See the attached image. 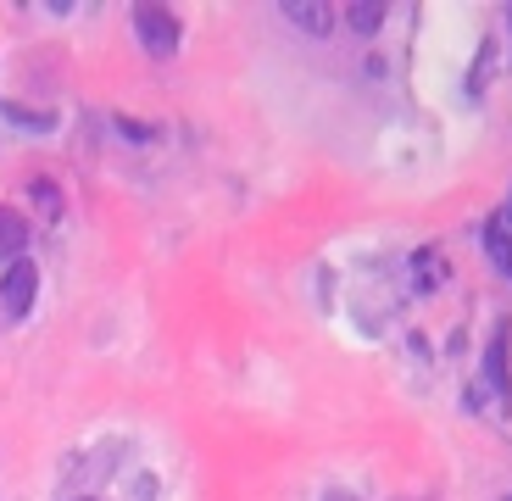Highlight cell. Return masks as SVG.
Returning <instances> with one entry per match:
<instances>
[{
    "mask_svg": "<svg viewBox=\"0 0 512 501\" xmlns=\"http://www.w3.org/2000/svg\"><path fill=\"white\" fill-rule=\"evenodd\" d=\"M128 23H134V39H140V51L151 56V62H173L184 45V23L173 6H162V0H140L134 12H128Z\"/></svg>",
    "mask_w": 512,
    "mask_h": 501,
    "instance_id": "cell-1",
    "label": "cell"
},
{
    "mask_svg": "<svg viewBox=\"0 0 512 501\" xmlns=\"http://www.w3.org/2000/svg\"><path fill=\"white\" fill-rule=\"evenodd\" d=\"M474 385H479V396H485L496 412H507V407H512V323H507V318H501L496 329H490Z\"/></svg>",
    "mask_w": 512,
    "mask_h": 501,
    "instance_id": "cell-2",
    "label": "cell"
},
{
    "mask_svg": "<svg viewBox=\"0 0 512 501\" xmlns=\"http://www.w3.org/2000/svg\"><path fill=\"white\" fill-rule=\"evenodd\" d=\"M39 301V262L34 257H17L0 268V318L6 323H23Z\"/></svg>",
    "mask_w": 512,
    "mask_h": 501,
    "instance_id": "cell-3",
    "label": "cell"
},
{
    "mask_svg": "<svg viewBox=\"0 0 512 501\" xmlns=\"http://www.w3.org/2000/svg\"><path fill=\"white\" fill-rule=\"evenodd\" d=\"M479 240H485V262L501 273V279H512V229L501 223V212H490L485 223H479Z\"/></svg>",
    "mask_w": 512,
    "mask_h": 501,
    "instance_id": "cell-4",
    "label": "cell"
},
{
    "mask_svg": "<svg viewBox=\"0 0 512 501\" xmlns=\"http://www.w3.org/2000/svg\"><path fill=\"white\" fill-rule=\"evenodd\" d=\"M279 17H290V23L301 28V34H312V39H329V34H334V6H312V0H284Z\"/></svg>",
    "mask_w": 512,
    "mask_h": 501,
    "instance_id": "cell-5",
    "label": "cell"
},
{
    "mask_svg": "<svg viewBox=\"0 0 512 501\" xmlns=\"http://www.w3.org/2000/svg\"><path fill=\"white\" fill-rule=\"evenodd\" d=\"M17 257H28V223L17 218L12 206H0V268Z\"/></svg>",
    "mask_w": 512,
    "mask_h": 501,
    "instance_id": "cell-6",
    "label": "cell"
},
{
    "mask_svg": "<svg viewBox=\"0 0 512 501\" xmlns=\"http://www.w3.org/2000/svg\"><path fill=\"white\" fill-rule=\"evenodd\" d=\"M496 51H501V34H485L479 39V51H474V73H468V95H485V84H490V73H496Z\"/></svg>",
    "mask_w": 512,
    "mask_h": 501,
    "instance_id": "cell-7",
    "label": "cell"
},
{
    "mask_svg": "<svg viewBox=\"0 0 512 501\" xmlns=\"http://www.w3.org/2000/svg\"><path fill=\"white\" fill-rule=\"evenodd\" d=\"M384 17H390V6L384 0H357V6H346V23H351V34H362V39H373L384 28Z\"/></svg>",
    "mask_w": 512,
    "mask_h": 501,
    "instance_id": "cell-8",
    "label": "cell"
},
{
    "mask_svg": "<svg viewBox=\"0 0 512 501\" xmlns=\"http://www.w3.org/2000/svg\"><path fill=\"white\" fill-rule=\"evenodd\" d=\"M412 268H418V296H435L440 284H446V262H440L435 245H423L418 257H412Z\"/></svg>",
    "mask_w": 512,
    "mask_h": 501,
    "instance_id": "cell-9",
    "label": "cell"
},
{
    "mask_svg": "<svg viewBox=\"0 0 512 501\" xmlns=\"http://www.w3.org/2000/svg\"><path fill=\"white\" fill-rule=\"evenodd\" d=\"M0 117L12 129H28V134H51L56 129V112H34V106H0Z\"/></svg>",
    "mask_w": 512,
    "mask_h": 501,
    "instance_id": "cell-10",
    "label": "cell"
},
{
    "mask_svg": "<svg viewBox=\"0 0 512 501\" xmlns=\"http://www.w3.org/2000/svg\"><path fill=\"white\" fill-rule=\"evenodd\" d=\"M28 195H34V201L45 206V212H62V190H56L51 179H28Z\"/></svg>",
    "mask_w": 512,
    "mask_h": 501,
    "instance_id": "cell-11",
    "label": "cell"
},
{
    "mask_svg": "<svg viewBox=\"0 0 512 501\" xmlns=\"http://www.w3.org/2000/svg\"><path fill=\"white\" fill-rule=\"evenodd\" d=\"M117 134H123V140H134V145H151L156 140L151 123H134V117H117Z\"/></svg>",
    "mask_w": 512,
    "mask_h": 501,
    "instance_id": "cell-12",
    "label": "cell"
},
{
    "mask_svg": "<svg viewBox=\"0 0 512 501\" xmlns=\"http://www.w3.org/2000/svg\"><path fill=\"white\" fill-rule=\"evenodd\" d=\"M318 501H362V496H357V490H323Z\"/></svg>",
    "mask_w": 512,
    "mask_h": 501,
    "instance_id": "cell-13",
    "label": "cell"
},
{
    "mask_svg": "<svg viewBox=\"0 0 512 501\" xmlns=\"http://www.w3.org/2000/svg\"><path fill=\"white\" fill-rule=\"evenodd\" d=\"M501 34L512 39V0H507V6H501Z\"/></svg>",
    "mask_w": 512,
    "mask_h": 501,
    "instance_id": "cell-14",
    "label": "cell"
},
{
    "mask_svg": "<svg viewBox=\"0 0 512 501\" xmlns=\"http://www.w3.org/2000/svg\"><path fill=\"white\" fill-rule=\"evenodd\" d=\"M501 223L512 229V190H507V206H501Z\"/></svg>",
    "mask_w": 512,
    "mask_h": 501,
    "instance_id": "cell-15",
    "label": "cell"
},
{
    "mask_svg": "<svg viewBox=\"0 0 512 501\" xmlns=\"http://www.w3.org/2000/svg\"><path fill=\"white\" fill-rule=\"evenodd\" d=\"M73 501H95V496H73Z\"/></svg>",
    "mask_w": 512,
    "mask_h": 501,
    "instance_id": "cell-16",
    "label": "cell"
},
{
    "mask_svg": "<svg viewBox=\"0 0 512 501\" xmlns=\"http://www.w3.org/2000/svg\"><path fill=\"white\" fill-rule=\"evenodd\" d=\"M501 501H512V496H501Z\"/></svg>",
    "mask_w": 512,
    "mask_h": 501,
    "instance_id": "cell-17",
    "label": "cell"
}]
</instances>
